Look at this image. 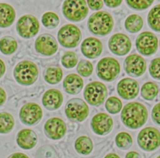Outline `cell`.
Here are the masks:
<instances>
[{"mask_svg":"<svg viewBox=\"0 0 160 158\" xmlns=\"http://www.w3.org/2000/svg\"><path fill=\"white\" fill-rule=\"evenodd\" d=\"M139 91V84L133 79L124 78L117 85V91L119 95L126 100L135 98L138 96Z\"/></svg>","mask_w":160,"mask_h":158,"instance_id":"2e32d148","label":"cell"},{"mask_svg":"<svg viewBox=\"0 0 160 158\" xmlns=\"http://www.w3.org/2000/svg\"><path fill=\"white\" fill-rule=\"evenodd\" d=\"M105 107L109 113L112 114H117L121 110L122 102L121 100L116 97H110L107 99Z\"/></svg>","mask_w":160,"mask_h":158,"instance_id":"d6a6232c","label":"cell"},{"mask_svg":"<svg viewBox=\"0 0 160 158\" xmlns=\"http://www.w3.org/2000/svg\"><path fill=\"white\" fill-rule=\"evenodd\" d=\"M157 158H160V156H158Z\"/></svg>","mask_w":160,"mask_h":158,"instance_id":"7dc6e473","label":"cell"},{"mask_svg":"<svg viewBox=\"0 0 160 158\" xmlns=\"http://www.w3.org/2000/svg\"><path fill=\"white\" fill-rule=\"evenodd\" d=\"M125 158H141L139 154L134 151H131L127 153Z\"/></svg>","mask_w":160,"mask_h":158,"instance_id":"7bdbcfd3","label":"cell"},{"mask_svg":"<svg viewBox=\"0 0 160 158\" xmlns=\"http://www.w3.org/2000/svg\"><path fill=\"white\" fill-rule=\"evenodd\" d=\"M63 97L61 92L54 89L47 91L43 95L42 102L43 106L48 110H56L62 104Z\"/></svg>","mask_w":160,"mask_h":158,"instance_id":"ffe728a7","label":"cell"},{"mask_svg":"<svg viewBox=\"0 0 160 158\" xmlns=\"http://www.w3.org/2000/svg\"><path fill=\"white\" fill-rule=\"evenodd\" d=\"M112 119L106 113H99L95 115L91 122L93 131L98 135L108 134L112 127Z\"/></svg>","mask_w":160,"mask_h":158,"instance_id":"ac0fdd59","label":"cell"},{"mask_svg":"<svg viewBox=\"0 0 160 158\" xmlns=\"http://www.w3.org/2000/svg\"><path fill=\"white\" fill-rule=\"evenodd\" d=\"M127 4L131 8L136 10H144L149 7L154 0H126Z\"/></svg>","mask_w":160,"mask_h":158,"instance_id":"d590c367","label":"cell"},{"mask_svg":"<svg viewBox=\"0 0 160 158\" xmlns=\"http://www.w3.org/2000/svg\"><path fill=\"white\" fill-rule=\"evenodd\" d=\"M78 62V57L72 51L65 52L61 58V63L66 68H72Z\"/></svg>","mask_w":160,"mask_h":158,"instance_id":"836d02e7","label":"cell"},{"mask_svg":"<svg viewBox=\"0 0 160 158\" xmlns=\"http://www.w3.org/2000/svg\"><path fill=\"white\" fill-rule=\"evenodd\" d=\"M62 77V71L61 68L51 67L46 69L44 73L45 81L51 84H56L59 82Z\"/></svg>","mask_w":160,"mask_h":158,"instance_id":"83f0119b","label":"cell"},{"mask_svg":"<svg viewBox=\"0 0 160 158\" xmlns=\"http://www.w3.org/2000/svg\"><path fill=\"white\" fill-rule=\"evenodd\" d=\"M87 2L92 10H99L103 6L102 0H87Z\"/></svg>","mask_w":160,"mask_h":158,"instance_id":"ab89813d","label":"cell"},{"mask_svg":"<svg viewBox=\"0 0 160 158\" xmlns=\"http://www.w3.org/2000/svg\"><path fill=\"white\" fill-rule=\"evenodd\" d=\"M136 46L138 51L141 54L151 56L156 51L158 41L153 33L146 31L138 35L136 41Z\"/></svg>","mask_w":160,"mask_h":158,"instance_id":"8fae6325","label":"cell"},{"mask_svg":"<svg viewBox=\"0 0 160 158\" xmlns=\"http://www.w3.org/2000/svg\"><path fill=\"white\" fill-rule=\"evenodd\" d=\"M158 93V86L152 82H148L143 84L141 89L142 97L146 100L151 101L155 98Z\"/></svg>","mask_w":160,"mask_h":158,"instance_id":"f546056e","label":"cell"},{"mask_svg":"<svg viewBox=\"0 0 160 158\" xmlns=\"http://www.w3.org/2000/svg\"><path fill=\"white\" fill-rule=\"evenodd\" d=\"M16 141L18 146L22 149H30L36 146L38 137L33 131L24 129L18 132Z\"/></svg>","mask_w":160,"mask_h":158,"instance_id":"44dd1931","label":"cell"},{"mask_svg":"<svg viewBox=\"0 0 160 158\" xmlns=\"http://www.w3.org/2000/svg\"><path fill=\"white\" fill-rule=\"evenodd\" d=\"M65 112L69 119L81 122L88 116L89 107L83 100L79 98H74L67 102Z\"/></svg>","mask_w":160,"mask_h":158,"instance_id":"30bf717a","label":"cell"},{"mask_svg":"<svg viewBox=\"0 0 160 158\" xmlns=\"http://www.w3.org/2000/svg\"><path fill=\"white\" fill-rule=\"evenodd\" d=\"M149 71L153 78L160 80V57L154 59L151 62Z\"/></svg>","mask_w":160,"mask_h":158,"instance_id":"74e56055","label":"cell"},{"mask_svg":"<svg viewBox=\"0 0 160 158\" xmlns=\"http://www.w3.org/2000/svg\"><path fill=\"white\" fill-rule=\"evenodd\" d=\"M36 158H56V153L51 146L46 145L37 151Z\"/></svg>","mask_w":160,"mask_h":158,"instance_id":"8d00e7d4","label":"cell"},{"mask_svg":"<svg viewBox=\"0 0 160 158\" xmlns=\"http://www.w3.org/2000/svg\"><path fill=\"white\" fill-rule=\"evenodd\" d=\"M93 145L91 139L87 136H81L75 142V148L81 154L88 155L92 150Z\"/></svg>","mask_w":160,"mask_h":158,"instance_id":"484cf974","label":"cell"},{"mask_svg":"<svg viewBox=\"0 0 160 158\" xmlns=\"http://www.w3.org/2000/svg\"><path fill=\"white\" fill-rule=\"evenodd\" d=\"M93 71L92 64L88 60H81L77 66L78 72L84 77L89 76Z\"/></svg>","mask_w":160,"mask_h":158,"instance_id":"e575fe53","label":"cell"},{"mask_svg":"<svg viewBox=\"0 0 160 158\" xmlns=\"http://www.w3.org/2000/svg\"><path fill=\"white\" fill-rule=\"evenodd\" d=\"M83 87L82 78L76 74H71L67 76L63 81L64 91L69 94H77L81 92Z\"/></svg>","mask_w":160,"mask_h":158,"instance_id":"7402d4cb","label":"cell"},{"mask_svg":"<svg viewBox=\"0 0 160 158\" xmlns=\"http://www.w3.org/2000/svg\"><path fill=\"white\" fill-rule=\"evenodd\" d=\"M58 44L54 37L49 34H43L38 37L35 41L36 51L44 56H49L58 51Z\"/></svg>","mask_w":160,"mask_h":158,"instance_id":"5bb4252c","label":"cell"},{"mask_svg":"<svg viewBox=\"0 0 160 158\" xmlns=\"http://www.w3.org/2000/svg\"><path fill=\"white\" fill-rule=\"evenodd\" d=\"M39 29V21L32 15L26 14L21 16L16 24V31L18 34L23 38L28 39L35 36Z\"/></svg>","mask_w":160,"mask_h":158,"instance_id":"9c48e42d","label":"cell"},{"mask_svg":"<svg viewBox=\"0 0 160 158\" xmlns=\"http://www.w3.org/2000/svg\"><path fill=\"white\" fill-rule=\"evenodd\" d=\"M6 66L4 62L0 59V78L3 76L5 72Z\"/></svg>","mask_w":160,"mask_h":158,"instance_id":"f6af8a7d","label":"cell"},{"mask_svg":"<svg viewBox=\"0 0 160 158\" xmlns=\"http://www.w3.org/2000/svg\"><path fill=\"white\" fill-rule=\"evenodd\" d=\"M124 67L128 75L132 77H139L145 72L146 63L144 59L141 56L131 54L126 58Z\"/></svg>","mask_w":160,"mask_h":158,"instance_id":"9a60e30c","label":"cell"},{"mask_svg":"<svg viewBox=\"0 0 160 158\" xmlns=\"http://www.w3.org/2000/svg\"><path fill=\"white\" fill-rule=\"evenodd\" d=\"M81 50L85 57L89 59H94L101 54L102 45L101 42L97 38L89 37L82 41Z\"/></svg>","mask_w":160,"mask_h":158,"instance_id":"d6986e66","label":"cell"},{"mask_svg":"<svg viewBox=\"0 0 160 158\" xmlns=\"http://www.w3.org/2000/svg\"><path fill=\"white\" fill-rule=\"evenodd\" d=\"M117 146L122 149L129 148L132 143V139L130 134L127 132H122L117 134L115 139Z\"/></svg>","mask_w":160,"mask_h":158,"instance_id":"1f68e13d","label":"cell"},{"mask_svg":"<svg viewBox=\"0 0 160 158\" xmlns=\"http://www.w3.org/2000/svg\"><path fill=\"white\" fill-rule=\"evenodd\" d=\"M108 94L106 86L98 81L89 83L84 91V97L92 106H99L103 103Z\"/></svg>","mask_w":160,"mask_h":158,"instance_id":"ba28073f","label":"cell"},{"mask_svg":"<svg viewBox=\"0 0 160 158\" xmlns=\"http://www.w3.org/2000/svg\"><path fill=\"white\" fill-rule=\"evenodd\" d=\"M16 12L9 4L0 3V27H8L14 21Z\"/></svg>","mask_w":160,"mask_h":158,"instance_id":"603a6c76","label":"cell"},{"mask_svg":"<svg viewBox=\"0 0 160 158\" xmlns=\"http://www.w3.org/2000/svg\"><path fill=\"white\" fill-rule=\"evenodd\" d=\"M139 147L146 151H152L160 146V132L154 127L142 129L138 136Z\"/></svg>","mask_w":160,"mask_h":158,"instance_id":"52a82bcc","label":"cell"},{"mask_svg":"<svg viewBox=\"0 0 160 158\" xmlns=\"http://www.w3.org/2000/svg\"><path fill=\"white\" fill-rule=\"evenodd\" d=\"M122 0H104L105 4L109 7H116L119 6Z\"/></svg>","mask_w":160,"mask_h":158,"instance_id":"60d3db41","label":"cell"},{"mask_svg":"<svg viewBox=\"0 0 160 158\" xmlns=\"http://www.w3.org/2000/svg\"><path fill=\"white\" fill-rule=\"evenodd\" d=\"M66 126L64 122L58 117L48 119L44 125V131L46 136L54 140L59 139L64 135Z\"/></svg>","mask_w":160,"mask_h":158,"instance_id":"e0dca14e","label":"cell"},{"mask_svg":"<svg viewBox=\"0 0 160 158\" xmlns=\"http://www.w3.org/2000/svg\"><path fill=\"white\" fill-rule=\"evenodd\" d=\"M143 26L142 17L138 14H131L129 16L124 23L126 29L131 33H135L139 31Z\"/></svg>","mask_w":160,"mask_h":158,"instance_id":"cb8c5ba5","label":"cell"},{"mask_svg":"<svg viewBox=\"0 0 160 158\" xmlns=\"http://www.w3.org/2000/svg\"><path fill=\"white\" fill-rule=\"evenodd\" d=\"M151 116L154 122L160 126V102L156 104L154 106L152 110Z\"/></svg>","mask_w":160,"mask_h":158,"instance_id":"f35d334b","label":"cell"},{"mask_svg":"<svg viewBox=\"0 0 160 158\" xmlns=\"http://www.w3.org/2000/svg\"><path fill=\"white\" fill-rule=\"evenodd\" d=\"M8 158H29V157L24 154L18 152V153H14L11 154Z\"/></svg>","mask_w":160,"mask_h":158,"instance_id":"ee69618b","label":"cell"},{"mask_svg":"<svg viewBox=\"0 0 160 158\" xmlns=\"http://www.w3.org/2000/svg\"><path fill=\"white\" fill-rule=\"evenodd\" d=\"M42 116L41 107L34 102H29L24 105L19 112L21 122L26 125H33L38 122Z\"/></svg>","mask_w":160,"mask_h":158,"instance_id":"4fadbf2b","label":"cell"},{"mask_svg":"<svg viewBox=\"0 0 160 158\" xmlns=\"http://www.w3.org/2000/svg\"><path fill=\"white\" fill-rule=\"evenodd\" d=\"M6 99V92L2 88L0 87V106L2 105L4 103Z\"/></svg>","mask_w":160,"mask_h":158,"instance_id":"b9f144b4","label":"cell"},{"mask_svg":"<svg viewBox=\"0 0 160 158\" xmlns=\"http://www.w3.org/2000/svg\"><path fill=\"white\" fill-rule=\"evenodd\" d=\"M98 76L103 81H112L120 72V65L114 58L107 57L101 59L96 67Z\"/></svg>","mask_w":160,"mask_h":158,"instance_id":"5b68a950","label":"cell"},{"mask_svg":"<svg viewBox=\"0 0 160 158\" xmlns=\"http://www.w3.org/2000/svg\"><path fill=\"white\" fill-rule=\"evenodd\" d=\"M42 23L48 29H53L58 26L59 22V16L53 12H46L42 16Z\"/></svg>","mask_w":160,"mask_h":158,"instance_id":"4dcf8cb0","label":"cell"},{"mask_svg":"<svg viewBox=\"0 0 160 158\" xmlns=\"http://www.w3.org/2000/svg\"><path fill=\"white\" fill-rule=\"evenodd\" d=\"M113 24L112 16L104 11L93 13L88 21L89 30L94 34L98 36L108 34L112 29Z\"/></svg>","mask_w":160,"mask_h":158,"instance_id":"7a4b0ae2","label":"cell"},{"mask_svg":"<svg viewBox=\"0 0 160 158\" xmlns=\"http://www.w3.org/2000/svg\"><path fill=\"white\" fill-rule=\"evenodd\" d=\"M108 46L110 51L113 54L117 56H124L130 51L131 42L126 35L118 33L111 37Z\"/></svg>","mask_w":160,"mask_h":158,"instance_id":"7c38bea8","label":"cell"},{"mask_svg":"<svg viewBox=\"0 0 160 158\" xmlns=\"http://www.w3.org/2000/svg\"><path fill=\"white\" fill-rule=\"evenodd\" d=\"M148 22L152 29L160 32V4L151 9L148 16Z\"/></svg>","mask_w":160,"mask_h":158,"instance_id":"4316f807","label":"cell"},{"mask_svg":"<svg viewBox=\"0 0 160 158\" xmlns=\"http://www.w3.org/2000/svg\"><path fill=\"white\" fill-rule=\"evenodd\" d=\"M121 118L123 124L132 129L142 126L148 119V111L141 103L131 102L127 104L121 114Z\"/></svg>","mask_w":160,"mask_h":158,"instance_id":"6da1fadb","label":"cell"},{"mask_svg":"<svg viewBox=\"0 0 160 158\" xmlns=\"http://www.w3.org/2000/svg\"><path fill=\"white\" fill-rule=\"evenodd\" d=\"M59 44L66 48L76 47L81 41V32L79 27L71 24L62 26L58 33Z\"/></svg>","mask_w":160,"mask_h":158,"instance_id":"8992f818","label":"cell"},{"mask_svg":"<svg viewBox=\"0 0 160 158\" xmlns=\"http://www.w3.org/2000/svg\"><path fill=\"white\" fill-rule=\"evenodd\" d=\"M37 66L30 61H22L19 62L14 69V76L20 84L29 86L36 82L38 77Z\"/></svg>","mask_w":160,"mask_h":158,"instance_id":"3957f363","label":"cell"},{"mask_svg":"<svg viewBox=\"0 0 160 158\" xmlns=\"http://www.w3.org/2000/svg\"><path fill=\"white\" fill-rule=\"evenodd\" d=\"M62 11L69 21L78 22L86 17L88 7L85 0H65L62 4Z\"/></svg>","mask_w":160,"mask_h":158,"instance_id":"277c9868","label":"cell"},{"mask_svg":"<svg viewBox=\"0 0 160 158\" xmlns=\"http://www.w3.org/2000/svg\"><path fill=\"white\" fill-rule=\"evenodd\" d=\"M14 120L13 117L8 112H0V133L6 134L13 128Z\"/></svg>","mask_w":160,"mask_h":158,"instance_id":"f1b7e54d","label":"cell"},{"mask_svg":"<svg viewBox=\"0 0 160 158\" xmlns=\"http://www.w3.org/2000/svg\"><path fill=\"white\" fill-rule=\"evenodd\" d=\"M104 158H120L119 157V156H118L117 154H114V153H110V154H107Z\"/></svg>","mask_w":160,"mask_h":158,"instance_id":"bcb514c9","label":"cell"},{"mask_svg":"<svg viewBox=\"0 0 160 158\" xmlns=\"http://www.w3.org/2000/svg\"><path fill=\"white\" fill-rule=\"evenodd\" d=\"M18 48L16 40L11 36H4L0 39V51L5 55L14 53Z\"/></svg>","mask_w":160,"mask_h":158,"instance_id":"d4e9b609","label":"cell"}]
</instances>
